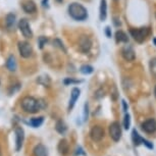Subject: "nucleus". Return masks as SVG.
<instances>
[{
    "instance_id": "c756f323",
    "label": "nucleus",
    "mask_w": 156,
    "mask_h": 156,
    "mask_svg": "<svg viewBox=\"0 0 156 156\" xmlns=\"http://www.w3.org/2000/svg\"><path fill=\"white\" fill-rule=\"evenodd\" d=\"M142 144H144V145H145L148 149H153V148H154L153 144H152L151 142H150V141L146 140V139H144V138H143V142H142Z\"/></svg>"
},
{
    "instance_id": "b1692460",
    "label": "nucleus",
    "mask_w": 156,
    "mask_h": 156,
    "mask_svg": "<svg viewBox=\"0 0 156 156\" xmlns=\"http://www.w3.org/2000/svg\"><path fill=\"white\" fill-rule=\"evenodd\" d=\"M129 126H131V115L129 113H126L125 119H123V128L129 129Z\"/></svg>"
},
{
    "instance_id": "c9c22d12",
    "label": "nucleus",
    "mask_w": 156,
    "mask_h": 156,
    "mask_svg": "<svg viewBox=\"0 0 156 156\" xmlns=\"http://www.w3.org/2000/svg\"><path fill=\"white\" fill-rule=\"evenodd\" d=\"M57 2H62V0H56Z\"/></svg>"
},
{
    "instance_id": "dca6fc26",
    "label": "nucleus",
    "mask_w": 156,
    "mask_h": 156,
    "mask_svg": "<svg viewBox=\"0 0 156 156\" xmlns=\"http://www.w3.org/2000/svg\"><path fill=\"white\" fill-rule=\"evenodd\" d=\"M100 20H105L107 16V3L106 0H101V3H100Z\"/></svg>"
},
{
    "instance_id": "f03ea898",
    "label": "nucleus",
    "mask_w": 156,
    "mask_h": 156,
    "mask_svg": "<svg viewBox=\"0 0 156 156\" xmlns=\"http://www.w3.org/2000/svg\"><path fill=\"white\" fill-rule=\"evenodd\" d=\"M69 14L70 17L76 20H85L88 19V11L82 4L76 2L69 4Z\"/></svg>"
},
{
    "instance_id": "1a4fd4ad",
    "label": "nucleus",
    "mask_w": 156,
    "mask_h": 156,
    "mask_svg": "<svg viewBox=\"0 0 156 156\" xmlns=\"http://www.w3.org/2000/svg\"><path fill=\"white\" fill-rule=\"evenodd\" d=\"M104 137V129L100 126H94L90 131V138L94 142H99Z\"/></svg>"
},
{
    "instance_id": "39448f33",
    "label": "nucleus",
    "mask_w": 156,
    "mask_h": 156,
    "mask_svg": "<svg viewBox=\"0 0 156 156\" xmlns=\"http://www.w3.org/2000/svg\"><path fill=\"white\" fill-rule=\"evenodd\" d=\"M17 48H19L20 54V56L23 58H29L32 56V53H33V48H32L31 44L27 42V41H20L19 42V45H17Z\"/></svg>"
},
{
    "instance_id": "f257e3e1",
    "label": "nucleus",
    "mask_w": 156,
    "mask_h": 156,
    "mask_svg": "<svg viewBox=\"0 0 156 156\" xmlns=\"http://www.w3.org/2000/svg\"><path fill=\"white\" fill-rule=\"evenodd\" d=\"M23 111L28 113H36L38 111L45 109L47 104L42 99H36L32 96H26L20 102Z\"/></svg>"
},
{
    "instance_id": "423d86ee",
    "label": "nucleus",
    "mask_w": 156,
    "mask_h": 156,
    "mask_svg": "<svg viewBox=\"0 0 156 156\" xmlns=\"http://www.w3.org/2000/svg\"><path fill=\"white\" fill-rule=\"evenodd\" d=\"M19 29L20 31V33L23 35V37L26 38H32L33 37V32H32L30 25H29L28 20L26 19H22L19 22Z\"/></svg>"
},
{
    "instance_id": "f704fd0d",
    "label": "nucleus",
    "mask_w": 156,
    "mask_h": 156,
    "mask_svg": "<svg viewBox=\"0 0 156 156\" xmlns=\"http://www.w3.org/2000/svg\"><path fill=\"white\" fill-rule=\"evenodd\" d=\"M0 156H2V152H1V148H0Z\"/></svg>"
},
{
    "instance_id": "6ab92c4d",
    "label": "nucleus",
    "mask_w": 156,
    "mask_h": 156,
    "mask_svg": "<svg viewBox=\"0 0 156 156\" xmlns=\"http://www.w3.org/2000/svg\"><path fill=\"white\" fill-rule=\"evenodd\" d=\"M6 67L10 72H16V57H14L13 55H10V56L7 58Z\"/></svg>"
},
{
    "instance_id": "72a5a7b5",
    "label": "nucleus",
    "mask_w": 156,
    "mask_h": 156,
    "mask_svg": "<svg viewBox=\"0 0 156 156\" xmlns=\"http://www.w3.org/2000/svg\"><path fill=\"white\" fill-rule=\"evenodd\" d=\"M47 2H48V0H43V6L45 7V6H48V5H47Z\"/></svg>"
},
{
    "instance_id": "f8f14e48",
    "label": "nucleus",
    "mask_w": 156,
    "mask_h": 156,
    "mask_svg": "<svg viewBox=\"0 0 156 156\" xmlns=\"http://www.w3.org/2000/svg\"><path fill=\"white\" fill-rule=\"evenodd\" d=\"M80 94H81V91L80 89H78V88H73L72 90V93H70V99H69V109H73V106H75L76 100L79 99V97H80Z\"/></svg>"
},
{
    "instance_id": "2f4dec72",
    "label": "nucleus",
    "mask_w": 156,
    "mask_h": 156,
    "mask_svg": "<svg viewBox=\"0 0 156 156\" xmlns=\"http://www.w3.org/2000/svg\"><path fill=\"white\" fill-rule=\"evenodd\" d=\"M105 32H106V35H107V37H108V38H110V37H111V32H110V28H109V27H107L106 29H105Z\"/></svg>"
},
{
    "instance_id": "2eb2a0df",
    "label": "nucleus",
    "mask_w": 156,
    "mask_h": 156,
    "mask_svg": "<svg viewBox=\"0 0 156 156\" xmlns=\"http://www.w3.org/2000/svg\"><path fill=\"white\" fill-rule=\"evenodd\" d=\"M57 149L58 151L61 155H66L69 153V143H67L66 140H60L59 143H58V146H57Z\"/></svg>"
},
{
    "instance_id": "473e14b6",
    "label": "nucleus",
    "mask_w": 156,
    "mask_h": 156,
    "mask_svg": "<svg viewBox=\"0 0 156 156\" xmlns=\"http://www.w3.org/2000/svg\"><path fill=\"white\" fill-rule=\"evenodd\" d=\"M122 106H123V111H126L128 110V105H126V102L125 101V100H122Z\"/></svg>"
},
{
    "instance_id": "0eeeda50",
    "label": "nucleus",
    "mask_w": 156,
    "mask_h": 156,
    "mask_svg": "<svg viewBox=\"0 0 156 156\" xmlns=\"http://www.w3.org/2000/svg\"><path fill=\"white\" fill-rule=\"evenodd\" d=\"M14 134H16V150L20 151L25 141V131L22 126H16L14 129Z\"/></svg>"
},
{
    "instance_id": "c85d7f7f",
    "label": "nucleus",
    "mask_w": 156,
    "mask_h": 156,
    "mask_svg": "<svg viewBox=\"0 0 156 156\" xmlns=\"http://www.w3.org/2000/svg\"><path fill=\"white\" fill-rule=\"evenodd\" d=\"M80 155H83V156H86V153L83 150L82 147L79 146L78 148L76 149V152H75V156H80Z\"/></svg>"
},
{
    "instance_id": "ddd939ff",
    "label": "nucleus",
    "mask_w": 156,
    "mask_h": 156,
    "mask_svg": "<svg viewBox=\"0 0 156 156\" xmlns=\"http://www.w3.org/2000/svg\"><path fill=\"white\" fill-rule=\"evenodd\" d=\"M23 9L25 12H27V13H34V12H36L37 6H36V4H35L34 1H32V0H28V1H26L23 3Z\"/></svg>"
},
{
    "instance_id": "7ed1b4c3",
    "label": "nucleus",
    "mask_w": 156,
    "mask_h": 156,
    "mask_svg": "<svg viewBox=\"0 0 156 156\" xmlns=\"http://www.w3.org/2000/svg\"><path fill=\"white\" fill-rule=\"evenodd\" d=\"M150 33V30L148 28H140V29H132L131 35L134 38L135 41H137L138 43H142L146 40V38L148 37Z\"/></svg>"
},
{
    "instance_id": "a211bd4d",
    "label": "nucleus",
    "mask_w": 156,
    "mask_h": 156,
    "mask_svg": "<svg viewBox=\"0 0 156 156\" xmlns=\"http://www.w3.org/2000/svg\"><path fill=\"white\" fill-rule=\"evenodd\" d=\"M55 129L57 131V133L63 135V134H66V132L67 131V126L62 119H59V120H57V122H56V125H55Z\"/></svg>"
},
{
    "instance_id": "cd10ccee",
    "label": "nucleus",
    "mask_w": 156,
    "mask_h": 156,
    "mask_svg": "<svg viewBox=\"0 0 156 156\" xmlns=\"http://www.w3.org/2000/svg\"><path fill=\"white\" fill-rule=\"evenodd\" d=\"M88 116H89V105L88 103H85V106H84V122H86L88 119Z\"/></svg>"
},
{
    "instance_id": "e433bc0d",
    "label": "nucleus",
    "mask_w": 156,
    "mask_h": 156,
    "mask_svg": "<svg viewBox=\"0 0 156 156\" xmlns=\"http://www.w3.org/2000/svg\"><path fill=\"white\" fill-rule=\"evenodd\" d=\"M154 93H155V96H156V87H155V90H154Z\"/></svg>"
},
{
    "instance_id": "5701e85b",
    "label": "nucleus",
    "mask_w": 156,
    "mask_h": 156,
    "mask_svg": "<svg viewBox=\"0 0 156 156\" xmlns=\"http://www.w3.org/2000/svg\"><path fill=\"white\" fill-rule=\"evenodd\" d=\"M81 73H84V75H90V73H93V70L94 69L91 66H88V64H85V66H81Z\"/></svg>"
},
{
    "instance_id": "4468645a",
    "label": "nucleus",
    "mask_w": 156,
    "mask_h": 156,
    "mask_svg": "<svg viewBox=\"0 0 156 156\" xmlns=\"http://www.w3.org/2000/svg\"><path fill=\"white\" fill-rule=\"evenodd\" d=\"M34 156H48V150L43 144H38L33 150Z\"/></svg>"
},
{
    "instance_id": "f3484780",
    "label": "nucleus",
    "mask_w": 156,
    "mask_h": 156,
    "mask_svg": "<svg viewBox=\"0 0 156 156\" xmlns=\"http://www.w3.org/2000/svg\"><path fill=\"white\" fill-rule=\"evenodd\" d=\"M44 122V117L40 116V117H34V119H31L29 122H26V123L30 125L33 128H39V126H42V123Z\"/></svg>"
},
{
    "instance_id": "20e7f679",
    "label": "nucleus",
    "mask_w": 156,
    "mask_h": 156,
    "mask_svg": "<svg viewBox=\"0 0 156 156\" xmlns=\"http://www.w3.org/2000/svg\"><path fill=\"white\" fill-rule=\"evenodd\" d=\"M109 135H110V138L114 142H119L120 140L122 132V126H120L119 122H113L109 126Z\"/></svg>"
},
{
    "instance_id": "7c9ffc66",
    "label": "nucleus",
    "mask_w": 156,
    "mask_h": 156,
    "mask_svg": "<svg viewBox=\"0 0 156 156\" xmlns=\"http://www.w3.org/2000/svg\"><path fill=\"white\" fill-rule=\"evenodd\" d=\"M53 44H54V45L58 46V47H59L60 49H62L64 52H66V50L64 49V47H63V44L60 42V40H58V39H55V40H54V42H53Z\"/></svg>"
},
{
    "instance_id": "a878e982",
    "label": "nucleus",
    "mask_w": 156,
    "mask_h": 156,
    "mask_svg": "<svg viewBox=\"0 0 156 156\" xmlns=\"http://www.w3.org/2000/svg\"><path fill=\"white\" fill-rule=\"evenodd\" d=\"M47 41H48V39H47L46 37H44V36L39 37V39H38V43H39V47H40V49H43V48H44V46L46 45Z\"/></svg>"
},
{
    "instance_id": "4c0bfd02",
    "label": "nucleus",
    "mask_w": 156,
    "mask_h": 156,
    "mask_svg": "<svg viewBox=\"0 0 156 156\" xmlns=\"http://www.w3.org/2000/svg\"><path fill=\"white\" fill-rule=\"evenodd\" d=\"M154 42H155V44H156V39H154Z\"/></svg>"
},
{
    "instance_id": "4be33fe9",
    "label": "nucleus",
    "mask_w": 156,
    "mask_h": 156,
    "mask_svg": "<svg viewBox=\"0 0 156 156\" xmlns=\"http://www.w3.org/2000/svg\"><path fill=\"white\" fill-rule=\"evenodd\" d=\"M14 23H16V16L13 13H9L7 14L6 17H5V25L8 29H11L14 26Z\"/></svg>"
},
{
    "instance_id": "412c9836",
    "label": "nucleus",
    "mask_w": 156,
    "mask_h": 156,
    "mask_svg": "<svg viewBox=\"0 0 156 156\" xmlns=\"http://www.w3.org/2000/svg\"><path fill=\"white\" fill-rule=\"evenodd\" d=\"M132 140H133V143L135 146H139L143 142V138L138 134V132L135 129H133V132H132Z\"/></svg>"
},
{
    "instance_id": "9b49d317",
    "label": "nucleus",
    "mask_w": 156,
    "mask_h": 156,
    "mask_svg": "<svg viewBox=\"0 0 156 156\" xmlns=\"http://www.w3.org/2000/svg\"><path fill=\"white\" fill-rule=\"evenodd\" d=\"M142 129L147 134H153L156 132V120L154 119H149L142 123Z\"/></svg>"
},
{
    "instance_id": "6e6552de",
    "label": "nucleus",
    "mask_w": 156,
    "mask_h": 156,
    "mask_svg": "<svg viewBox=\"0 0 156 156\" xmlns=\"http://www.w3.org/2000/svg\"><path fill=\"white\" fill-rule=\"evenodd\" d=\"M91 47H92V41L88 36H83L80 37L79 39V48L83 53H88V52L91 50Z\"/></svg>"
},
{
    "instance_id": "aec40b11",
    "label": "nucleus",
    "mask_w": 156,
    "mask_h": 156,
    "mask_svg": "<svg viewBox=\"0 0 156 156\" xmlns=\"http://www.w3.org/2000/svg\"><path fill=\"white\" fill-rule=\"evenodd\" d=\"M115 39L117 43H126L129 42V37L126 36V34L122 31H117L115 33Z\"/></svg>"
},
{
    "instance_id": "393cba45",
    "label": "nucleus",
    "mask_w": 156,
    "mask_h": 156,
    "mask_svg": "<svg viewBox=\"0 0 156 156\" xmlns=\"http://www.w3.org/2000/svg\"><path fill=\"white\" fill-rule=\"evenodd\" d=\"M150 70H151L152 75L156 78V58L150 60Z\"/></svg>"
},
{
    "instance_id": "9d476101",
    "label": "nucleus",
    "mask_w": 156,
    "mask_h": 156,
    "mask_svg": "<svg viewBox=\"0 0 156 156\" xmlns=\"http://www.w3.org/2000/svg\"><path fill=\"white\" fill-rule=\"evenodd\" d=\"M122 55L126 61H133L135 59V57H136V54H135L133 47L131 45H128V44L122 47Z\"/></svg>"
},
{
    "instance_id": "bb28decb",
    "label": "nucleus",
    "mask_w": 156,
    "mask_h": 156,
    "mask_svg": "<svg viewBox=\"0 0 156 156\" xmlns=\"http://www.w3.org/2000/svg\"><path fill=\"white\" fill-rule=\"evenodd\" d=\"M82 81H76V80H73V79L72 78H66V80L63 81V84L64 85H69V84H79V83H81Z\"/></svg>"
}]
</instances>
